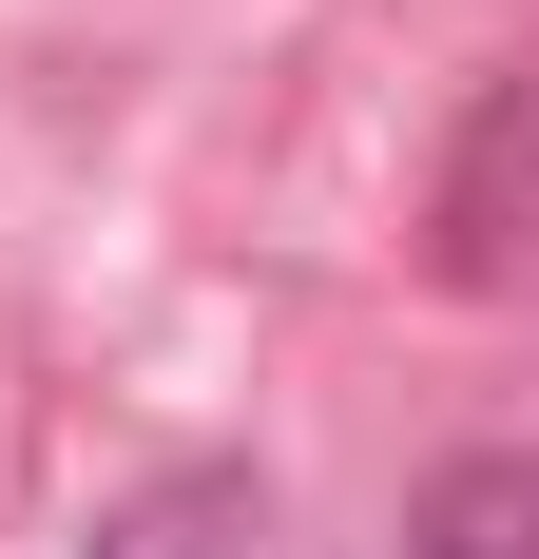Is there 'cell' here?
Masks as SVG:
<instances>
[{
  "instance_id": "cell-2",
  "label": "cell",
  "mask_w": 539,
  "mask_h": 559,
  "mask_svg": "<svg viewBox=\"0 0 539 559\" xmlns=\"http://www.w3.org/2000/svg\"><path fill=\"white\" fill-rule=\"evenodd\" d=\"M424 559H539V444H501V463H443Z\"/></svg>"
},
{
  "instance_id": "cell-1",
  "label": "cell",
  "mask_w": 539,
  "mask_h": 559,
  "mask_svg": "<svg viewBox=\"0 0 539 559\" xmlns=\"http://www.w3.org/2000/svg\"><path fill=\"white\" fill-rule=\"evenodd\" d=\"M443 271L463 289H539V58L482 97V135L443 174Z\"/></svg>"
}]
</instances>
